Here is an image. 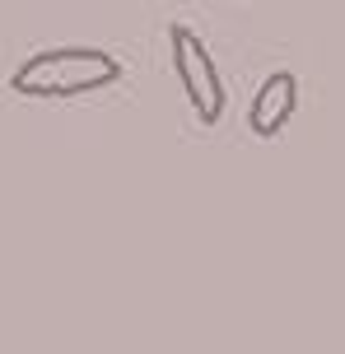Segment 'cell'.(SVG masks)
<instances>
[{
    "mask_svg": "<svg viewBox=\"0 0 345 354\" xmlns=\"http://www.w3.org/2000/svg\"><path fill=\"white\" fill-rule=\"evenodd\" d=\"M122 80V61L98 47H52L19 61L10 88L19 98H80Z\"/></svg>",
    "mask_w": 345,
    "mask_h": 354,
    "instance_id": "cell-1",
    "label": "cell"
},
{
    "mask_svg": "<svg viewBox=\"0 0 345 354\" xmlns=\"http://www.w3.org/2000/svg\"><path fill=\"white\" fill-rule=\"evenodd\" d=\"M168 52H173V71H178V84L187 93L192 112L201 117V126H215L224 117V80H219L210 47L201 42V33L192 24H173L168 28Z\"/></svg>",
    "mask_w": 345,
    "mask_h": 354,
    "instance_id": "cell-2",
    "label": "cell"
},
{
    "mask_svg": "<svg viewBox=\"0 0 345 354\" xmlns=\"http://www.w3.org/2000/svg\"><path fill=\"white\" fill-rule=\"evenodd\" d=\"M294 107H299V80H294L290 71L266 75L261 88H257V98H252V107H248V126H252V136L275 140V136L290 126Z\"/></svg>",
    "mask_w": 345,
    "mask_h": 354,
    "instance_id": "cell-3",
    "label": "cell"
}]
</instances>
